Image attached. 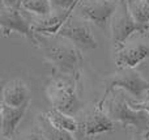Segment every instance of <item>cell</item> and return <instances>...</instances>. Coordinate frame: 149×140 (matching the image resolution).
I'll return each mask as SVG.
<instances>
[{"label": "cell", "mask_w": 149, "mask_h": 140, "mask_svg": "<svg viewBox=\"0 0 149 140\" xmlns=\"http://www.w3.org/2000/svg\"><path fill=\"white\" fill-rule=\"evenodd\" d=\"M120 0H80L74 13L84 21L92 22L98 28H106L115 13Z\"/></svg>", "instance_id": "52a82bcc"}, {"label": "cell", "mask_w": 149, "mask_h": 140, "mask_svg": "<svg viewBox=\"0 0 149 140\" xmlns=\"http://www.w3.org/2000/svg\"><path fill=\"white\" fill-rule=\"evenodd\" d=\"M111 39L115 50L122 49L124 42L135 33H139L144 37L149 36V25L137 22L134 18L127 0H120L119 5L110 21Z\"/></svg>", "instance_id": "277c9868"}, {"label": "cell", "mask_w": 149, "mask_h": 140, "mask_svg": "<svg viewBox=\"0 0 149 140\" xmlns=\"http://www.w3.org/2000/svg\"><path fill=\"white\" fill-rule=\"evenodd\" d=\"M114 130H115V123L103 110L98 109L97 106L79 122V132L85 138L101 135Z\"/></svg>", "instance_id": "9c48e42d"}, {"label": "cell", "mask_w": 149, "mask_h": 140, "mask_svg": "<svg viewBox=\"0 0 149 140\" xmlns=\"http://www.w3.org/2000/svg\"><path fill=\"white\" fill-rule=\"evenodd\" d=\"M115 51V64L118 70H135L140 63L149 58V47L141 43L135 46H123Z\"/></svg>", "instance_id": "30bf717a"}, {"label": "cell", "mask_w": 149, "mask_h": 140, "mask_svg": "<svg viewBox=\"0 0 149 140\" xmlns=\"http://www.w3.org/2000/svg\"><path fill=\"white\" fill-rule=\"evenodd\" d=\"M37 126H38V131L45 136L46 140H76L71 132L55 128L49 122L45 113L43 114H38V117H37Z\"/></svg>", "instance_id": "5bb4252c"}, {"label": "cell", "mask_w": 149, "mask_h": 140, "mask_svg": "<svg viewBox=\"0 0 149 140\" xmlns=\"http://www.w3.org/2000/svg\"><path fill=\"white\" fill-rule=\"evenodd\" d=\"M49 122L54 126L55 128L67 132H76L79 131V120H76L72 115H68L63 111H59L56 109H50L45 113Z\"/></svg>", "instance_id": "4fadbf2b"}, {"label": "cell", "mask_w": 149, "mask_h": 140, "mask_svg": "<svg viewBox=\"0 0 149 140\" xmlns=\"http://www.w3.org/2000/svg\"><path fill=\"white\" fill-rule=\"evenodd\" d=\"M30 101L25 105L18 107L8 106L1 102V136L3 138H10L15 134L18 123L24 118L26 110L29 107Z\"/></svg>", "instance_id": "7c38bea8"}, {"label": "cell", "mask_w": 149, "mask_h": 140, "mask_svg": "<svg viewBox=\"0 0 149 140\" xmlns=\"http://www.w3.org/2000/svg\"><path fill=\"white\" fill-rule=\"evenodd\" d=\"M130 104H131L132 109H135V110H143V111H147L148 114H149V94H148L147 100H144V101H140V102L130 101Z\"/></svg>", "instance_id": "ac0fdd59"}, {"label": "cell", "mask_w": 149, "mask_h": 140, "mask_svg": "<svg viewBox=\"0 0 149 140\" xmlns=\"http://www.w3.org/2000/svg\"><path fill=\"white\" fill-rule=\"evenodd\" d=\"M1 5L7 8H17L18 0H1Z\"/></svg>", "instance_id": "ffe728a7"}, {"label": "cell", "mask_w": 149, "mask_h": 140, "mask_svg": "<svg viewBox=\"0 0 149 140\" xmlns=\"http://www.w3.org/2000/svg\"><path fill=\"white\" fill-rule=\"evenodd\" d=\"M17 140H46L45 136L41 132H31V134H26V135L20 136Z\"/></svg>", "instance_id": "d6986e66"}, {"label": "cell", "mask_w": 149, "mask_h": 140, "mask_svg": "<svg viewBox=\"0 0 149 140\" xmlns=\"http://www.w3.org/2000/svg\"><path fill=\"white\" fill-rule=\"evenodd\" d=\"M135 0H127V3H128V4H131V3H134Z\"/></svg>", "instance_id": "44dd1931"}, {"label": "cell", "mask_w": 149, "mask_h": 140, "mask_svg": "<svg viewBox=\"0 0 149 140\" xmlns=\"http://www.w3.org/2000/svg\"><path fill=\"white\" fill-rule=\"evenodd\" d=\"M38 49L45 60L54 67V72L82 77L84 58L81 50L59 36L38 34Z\"/></svg>", "instance_id": "6da1fadb"}, {"label": "cell", "mask_w": 149, "mask_h": 140, "mask_svg": "<svg viewBox=\"0 0 149 140\" xmlns=\"http://www.w3.org/2000/svg\"><path fill=\"white\" fill-rule=\"evenodd\" d=\"M115 89H122L140 100L145 93L149 94V81L135 70H119L105 80V92L101 100H105Z\"/></svg>", "instance_id": "5b68a950"}, {"label": "cell", "mask_w": 149, "mask_h": 140, "mask_svg": "<svg viewBox=\"0 0 149 140\" xmlns=\"http://www.w3.org/2000/svg\"><path fill=\"white\" fill-rule=\"evenodd\" d=\"M0 26H1V33L4 37H8L12 33H17L28 38L31 42L33 47L38 49V34L34 31L31 18L22 9H20V8H7L1 5Z\"/></svg>", "instance_id": "8992f818"}, {"label": "cell", "mask_w": 149, "mask_h": 140, "mask_svg": "<svg viewBox=\"0 0 149 140\" xmlns=\"http://www.w3.org/2000/svg\"><path fill=\"white\" fill-rule=\"evenodd\" d=\"M1 140H8V138H3Z\"/></svg>", "instance_id": "7402d4cb"}, {"label": "cell", "mask_w": 149, "mask_h": 140, "mask_svg": "<svg viewBox=\"0 0 149 140\" xmlns=\"http://www.w3.org/2000/svg\"><path fill=\"white\" fill-rule=\"evenodd\" d=\"M29 88L25 81L20 79L8 81L3 88V104L8 106L18 107L29 102Z\"/></svg>", "instance_id": "8fae6325"}, {"label": "cell", "mask_w": 149, "mask_h": 140, "mask_svg": "<svg viewBox=\"0 0 149 140\" xmlns=\"http://www.w3.org/2000/svg\"><path fill=\"white\" fill-rule=\"evenodd\" d=\"M130 5L134 18L140 24L149 25V1L147 0H135Z\"/></svg>", "instance_id": "2e32d148"}, {"label": "cell", "mask_w": 149, "mask_h": 140, "mask_svg": "<svg viewBox=\"0 0 149 140\" xmlns=\"http://www.w3.org/2000/svg\"><path fill=\"white\" fill-rule=\"evenodd\" d=\"M17 8L36 17H47L52 15L51 0H18Z\"/></svg>", "instance_id": "9a60e30c"}, {"label": "cell", "mask_w": 149, "mask_h": 140, "mask_svg": "<svg viewBox=\"0 0 149 140\" xmlns=\"http://www.w3.org/2000/svg\"><path fill=\"white\" fill-rule=\"evenodd\" d=\"M147 1H149V0H147Z\"/></svg>", "instance_id": "603a6c76"}, {"label": "cell", "mask_w": 149, "mask_h": 140, "mask_svg": "<svg viewBox=\"0 0 149 140\" xmlns=\"http://www.w3.org/2000/svg\"><path fill=\"white\" fill-rule=\"evenodd\" d=\"M80 0H51L52 3V7H56L59 8L60 10H67V9H71L72 7H76L79 4Z\"/></svg>", "instance_id": "e0dca14e"}, {"label": "cell", "mask_w": 149, "mask_h": 140, "mask_svg": "<svg viewBox=\"0 0 149 140\" xmlns=\"http://www.w3.org/2000/svg\"><path fill=\"white\" fill-rule=\"evenodd\" d=\"M58 36L70 41L73 46H76L81 51L93 50L98 47V42L93 36L92 29L84 22V20L81 21L73 20V15L64 24V26L60 29Z\"/></svg>", "instance_id": "ba28073f"}, {"label": "cell", "mask_w": 149, "mask_h": 140, "mask_svg": "<svg viewBox=\"0 0 149 140\" xmlns=\"http://www.w3.org/2000/svg\"><path fill=\"white\" fill-rule=\"evenodd\" d=\"M82 77L54 72L49 79L45 93L52 109L68 115H74L81 109L80 94L82 92Z\"/></svg>", "instance_id": "3957f363"}, {"label": "cell", "mask_w": 149, "mask_h": 140, "mask_svg": "<svg viewBox=\"0 0 149 140\" xmlns=\"http://www.w3.org/2000/svg\"><path fill=\"white\" fill-rule=\"evenodd\" d=\"M126 92L122 89L113 91L105 100H100L95 106L103 110L114 123L118 122L123 127H134L139 135L149 138V114L143 110L132 109Z\"/></svg>", "instance_id": "7a4b0ae2"}]
</instances>
